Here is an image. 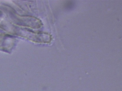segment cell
Wrapping results in <instances>:
<instances>
[{
	"label": "cell",
	"mask_w": 122,
	"mask_h": 91,
	"mask_svg": "<svg viewBox=\"0 0 122 91\" xmlns=\"http://www.w3.org/2000/svg\"><path fill=\"white\" fill-rule=\"evenodd\" d=\"M17 28V35L23 37L30 40L40 43H48L51 42L52 37L51 34L47 32H35L27 29Z\"/></svg>",
	"instance_id": "6da1fadb"
},
{
	"label": "cell",
	"mask_w": 122,
	"mask_h": 91,
	"mask_svg": "<svg viewBox=\"0 0 122 91\" xmlns=\"http://www.w3.org/2000/svg\"><path fill=\"white\" fill-rule=\"evenodd\" d=\"M15 22L18 25L38 28L42 26L40 20L36 18L27 16H15Z\"/></svg>",
	"instance_id": "7a4b0ae2"
},
{
	"label": "cell",
	"mask_w": 122,
	"mask_h": 91,
	"mask_svg": "<svg viewBox=\"0 0 122 91\" xmlns=\"http://www.w3.org/2000/svg\"><path fill=\"white\" fill-rule=\"evenodd\" d=\"M13 39L10 36L0 35V49L5 51H9L13 47Z\"/></svg>",
	"instance_id": "3957f363"
}]
</instances>
